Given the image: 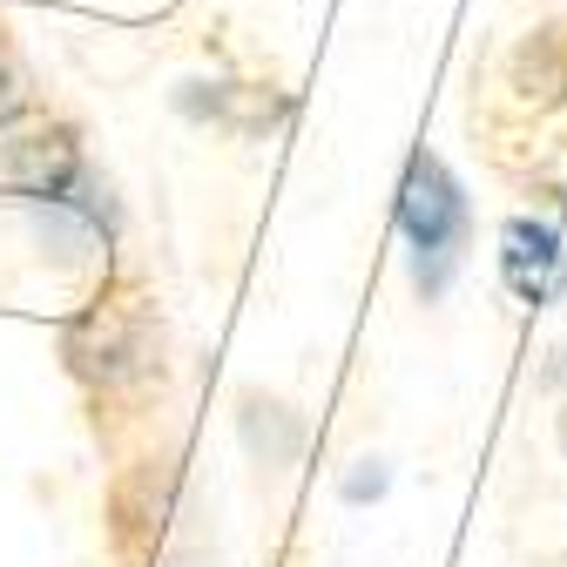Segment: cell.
<instances>
[{
	"label": "cell",
	"mask_w": 567,
	"mask_h": 567,
	"mask_svg": "<svg viewBox=\"0 0 567 567\" xmlns=\"http://www.w3.org/2000/svg\"><path fill=\"white\" fill-rule=\"evenodd\" d=\"M399 237L412 250V284L419 298H440L460 257H466V237H473V209H466V189L460 176L433 156L419 150L405 163V183H399Z\"/></svg>",
	"instance_id": "obj_1"
},
{
	"label": "cell",
	"mask_w": 567,
	"mask_h": 567,
	"mask_svg": "<svg viewBox=\"0 0 567 567\" xmlns=\"http://www.w3.org/2000/svg\"><path fill=\"white\" fill-rule=\"evenodd\" d=\"M61 359L75 379H89L95 392H135L163 372V318L150 298H109L89 305L61 338Z\"/></svg>",
	"instance_id": "obj_2"
},
{
	"label": "cell",
	"mask_w": 567,
	"mask_h": 567,
	"mask_svg": "<svg viewBox=\"0 0 567 567\" xmlns=\"http://www.w3.org/2000/svg\"><path fill=\"white\" fill-rule=\"evenodd\" d=\"M82 183V142L54 115H0V196L61 203Z\"/></svg>",
	"instance_id": "obj_3"
},
{
	"label": "cell",
	"mask_w": 567,
	"mask_h": 567,
	"mask_svg": "<svg viewBox=\"0 0 567 567\" xmlns=\"http://www.w3.org/2000/svg\"><path fill=\"white\" fill-rule=\"evenodd\" d=\"M501 277L520 305H547L560 284H567V250H560V230L547 217H514L501 230Z\"/></svg>",
	"instance_id": "obj_4"
},
{
	"label": "cell",
	"mask_w": 567,
	"mask_h": 567,
	"mask_svg": "<svg viewBox=\"0 0 567 567\" xmlns=\"http://www.w3.org/2000/svg\"><path fill=\"white\" fill-rule=\"evenodd\" d=\"M379 493H385V466L372 460V473H351L344 480V501H379Z\"/></svg>",
	"instance_id": "obj_5"
}]
</instances>
